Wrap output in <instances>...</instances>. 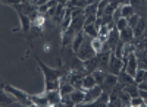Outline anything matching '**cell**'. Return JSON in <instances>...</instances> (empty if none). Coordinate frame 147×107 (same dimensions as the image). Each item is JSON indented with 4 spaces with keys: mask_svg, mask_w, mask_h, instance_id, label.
<instances>
[{
    "mask_svg": "<svg viewBox=\"0 0 147 107\" xmlns=\"http://www.w3.org/2000/svg\"><path fill=\"white\" fill-rule=\"evenodd\" d=\"M2 88L7 94H10V96L18 101V104H22V106H34L32 104V100H31V96H30V94H27V92H24L22 90H18L16 87L10 85V84H3Z\"/></svg>",
    "mask_w": 147,
    "mask_h": 107,
    "instance_id": "2",
    "label": "cell"
},
{
    "mask_svg": "<svg viewBox=\"0 0 147 107\" xmlns=\"http://www.w3.org/2000/svg\"><path fill=\"white\" fill-rule=\"evenodd\" d=\"M124 90L131 96V98H132V97H137V96H138V91H140V90H138V85L136 84V82H132V84H129V85H125Z\"/></svg>",
    "mask_w": 147,
    "mask_h": 107,
    "instance_id": "22",
    "label": "cell"
},
{
    "mask_svg": "<svg viewBox=\"0 0 147 107\" xmlns=\"http://www.w3.org/2000/svg\"><path fill=\"white\" fill-rule=\"evenodd\" d=\"M69 97H71V100L74 101V104H75V106H81V104H84V100H85V92L82 90L75 88L69 94Z\"/></svg>",
    "mask_w": 147,
    "mask_h": 107,
    "instance_id": "9",
    "label": "cell"
},
{
    "mask_svg": "<svg viewBox=\"0 0 147 107\" xmlns=\"http://www.w3.org/2000/svg\"><path fill=\"white\" fill-rule=\"evenodd\" d=\"M21 2H22V3H34L35 0H21Z\"/></svg>",
    "mask_w": 147,
    "mask_h": 107,
    "instance_id": "33",
    "label": "cell"
},
{
    "mask_svg": "<svg viewBox=\"0 0 147 107\" xmlns=\"http://www.w3.org/2000/svg\"><path fill=\"white\" fill-rule=\"evenodd\" d=\"M147 79V69H141V68H138L137 69V72H136V76H134V81H136V84L138 85L140 82H143V81H146Z\"/></svg>",
    "mask_w": 147,
    "mask_h": 107,
    "instance_id": "21",
    "label": "cell"
},
{
    "mask_svg": "<svg viewBox=\"0 0 147 107\" xmlns=\"http://www.w3.org/2000/svg\"><path fill=\"white\" fill-rule=\"evenodd\" d=\"M31 100H32V104L34 106H50L49 104V98L47 96L44 94V96H31Z\"/></svg>",
    "mask_w": 147,
    "mask_h": 107,
    "instance_id": "20",
    "label": "cell"
},
{
    "mask_svg": "<svg viewBox=\"0 0 147 107\" xmlns=\"http://www.w3.org/2000/svg\"><path fill=\"white\" fill-rule=\"evenodd\" d=\"M124 69V59L118 57L113 51H110V59H109V66H107V72L118 75L121 70Z\"/></svg>",
    "mask_w": 147,
    "mask_h": 107,
    "instance_id": "5",
    "label": "cell"
},
{
    "mask_svg": "<svg viewBox=\"0 0 147 107\" xmlns=\"http://www.w3.org/2000/svg\"><path fill=\"white\" fill-rule=\"evenodd\" d=\"M116 84H118V75H113V74L107 72L106 74V78L103 81V84H102V88H103V91H106V92L110 94Z\"/></svg>",
    "mask_w": 147,
    "mask_h": 107,
    "instance_id": "6",
    "label": "cell"
},
{
    "mask_svg": "<svg viewBox=\"0 0 147 107\" xmlns=\"http://www.w3.org/2000/svg\"><path fill=\"white\" fill-rule=\"evenodd\" d=\"M96 54L97 53H96V50L93 49V45H91V38L90 37H85L84 43L81 44V47H80L78 51H77V56L81 59V60H88V59L94 57Z\"/></svg>",
    "mask_w": 147,
    "mask_h": 107,
    "instance_id": "3",
    "label": "cell"
},
{
    "mask_svg": "<svg viewBox=\"0 0 147 107\" xmlns=\"http://www.w3.org/2000/svg\"><path fill=\"white\" fill-rule=\"evenodd\" d=\"M46 96L49 98V104H50V106H62V94H60L59 90L47 91Z\"/></svg>",
    "mask_w": 147,
    "mask_h": 107,
    "instance_id": "8",
    "label": "cell"
},
{
    "mask_svg": "<svg viewBox=\"0 0 147 107\" xmlns=\"http://www.w3.org/2000/svg\"><path fill=\"white\" fill-rule=\"evenodd\" d=\"M82 31H84V34L87 35V37H90V38L99 37V29L94 27V23H85L84 28H82Z\"/></svg>",
    "mask_w": 147,
    "mask_h": 107,
    "instance_id": "16",
    "label": "cell"
},
{
    "mask_svg": "<svg viewBox=\"0 0 147 107\" xmlns=\"http://www.w3.org/2000/svg\"><path fill=\"white\" fill-rule=\"evenodd\" d=\"M97 9H99V2L97 3H93V5H88L84 7V15L85 16H90V15H97Z\"/></svg>",
    "mask_w": 147,
    "mask_h": 107,
    "instance_id": "23",
    "label": "cell"
},
{
    "mask_svg": "<svg viewBox=\"0 0 147 107\" xmlns=\"http://www.w3.org/2000/svg\"><path fill=\"white\" fill-rule=\"evenodd\" d=\"M18 16L21 19V28L24 32H30L31 31V27H32V21L30 18V15H25V13H21L18 12Z\"/></svg>",
    "mask_w": 147,
    "mask_h": 107,
    "instance_id": "11",
    "label": "cell"
},
{
    "mask_svg": "<svg viewBox=\"0 0 147 107\" xmlns=\"http://www.w3.org/2000/svg\"><path fill=\"white\" fill-rule=\"evenodd\" d=\"M94 85H97L96 84V79H94V76H93V74H87V75H84V78H82V90H90V88H93Z\"/></svg>",
    "mask_w": 147,
    "mask_h": 107,
    "instance_id": "17",
    "label": "cell"
},
{
    "mask_svg": "<svg viewBox=\"0 0 147 107\" xmlns=\"http://www.w3.org/2000/svg\"><path fill=\"white\" fill-rule=\"evenodd\" d=\"M91 74H93V76H94V79H96V84H97V85H102L107 72H106V70H103V69H96V70H93Z\"/></svg>",
    "mask_w": 147,
    "mask_h": 107,
    "instance_id": "18",
    "label": "cell"
},
{
    "mask_svg": "<svg viewBox=\"0 0 147 107\" xmlns=\"http://www.w3.org/2000/svg\"><path fill=\"white\" fill-rule=\"evenodd\" d=\"M35 62L38 63L40 69L43 70V75H44V92L47 91H52V90H59L60 87V78L65 76L69 74V70H66L62 66V62H60V68H52V66H47L44 62H41V59L38 56H34Z\"/></svg>",
    "mask_w": 147,
    "mask_h": 107,
    "instance_id": "1",
    "label": "cell"
},
{
    "mask_svg": "<svg viewBox=\"0 0 147 107\" xmlns=\"http://www.w3.org/2000/svg\"><path fill=\"white\" fill-rule=\"evenodd\" d=\"M138 21H140V15L138 13H134V15H131L129 18H128V27L129 28H136V25L138 23Z\"/></svg>",
    "mask_w": 147,
    "mask_h": 107,
    "instance_id": "27",
    "label": "cell"
},
{
    "mask_svg": "<svg viewBox=\"0 0 147 107\" xmlns=\"http://www.w3.org/2000/svg\"><path fill=\"white\" fill-rule=\"evenodd\" d=\"M115 25H116V28H118V31H122V29H125L127 27H128V19L127 18H124V16H121L116 22H115Z\"/></svg>",
    "mask_w": 147,
    "mask_h": 107,
    "instance_id": "26",
    "label": "cell"
},
{
    "mask_svg": "<svg viewBox=\"0 0 147 107\" xmlns=\"http://www.w3.org/2000/svg\"><path fill=\"white\" fill-rule=\"evenodd\" d=\"M97 19V15H90V16H85V23H94ZM84 23V25H85Z\"/></svg>",
    "mask_w": 147,
    "mask_h": 107,
    "instance_id": "31",
    "label": "cell"
},
{
    "mask_svg": "<svg viewBox=\"0 0 147 107\" xmlns=\"http://www.w3.org/2000/svg\"><path fill=\"white\" fill-rule=\"evenodd\" d=\"M2 103L5 104V103H7V104H13V101H12L7 96H6V94H5V90L2 91Z\"/></svg>",
    "mask_w": 147,
    "mask_h": 107,
    "instance_id": "30",
    "label": "cell"
},
{
    "mask_svg": "<svg viewBox=\"0 0 147 107\" xmlns=\"http://www.w3.org/2000/svg\"><path fill=\"white\" fill-rule=\"evenodd\" d=\"M138 69V62H137V56L136 53H129L127 57H124V70H127V72L134 78L136 76V72Z\"/></svg>",
    "mask_w": 147,
    "mask_h": 107,
    "instance_id": "4",
    "label": "cell"
},
{
    "mask_svg": "<svg viewBox=\"0 0 147 107\" xmlns=\"http://www.w3.org/2000/svg\"><path fill=\"white\" fill-rule=\"evenodd\" d=\"M118 96H119V98H121V101H122V106H129V104H131V96H129L125 90H122Z\"/></svg>",
    "mask_w": 147,
    "mask_h": 107,
    "instance_id": "25",
    "label": "cell"
},
{
    "mask_svg": "<svg viewBox=\"0 0 147 107\" xmlns=\"http://www.w3.org/2000/svg\"><path fill=\"white\" fill-rule=\"evenodd\" d=\"M103 40L100 37H96V38H91V45H93V49L96 50V53H100L102 49H103Z\"/></svg>",
    "mask_w": 147,
    "mask_h": 107,
    "instance_id": "24",
    "label": "cell"
},
{
    "mask_svg": "<svg viewBox=\"0 0 147 107\" xmlns=\"http://www.w3.org/2000/svg\"><path fill=\"white\" fill-rule=\"evenodd\" d=\"M118 82H119V84L121 85H129V84H132V82H136V81H134V78L127 72V70H124V69H122L121 70V72L118 74Z\"/></svg>",
    "mask_w": 147,
    "mask_h": 107,
    "instance_id": "13",
    "label": "cell"
},
{
    "mask_svg": "<svg viewBox=\"0 0 147 107\" xmlns=\"http://www.w3.org/2000/svg\"><path fill=\"white\" fill-rule=\"evenodd\" d=\"M102 92H103L102 85H94L93 88L87 90V92H85V100H84V104H90V103H93L97 97L100 96Z\"/></svg>",
    "mask_w": 147,
    "mask_h": 107,
    "instance_id": "7",
    "label": "cell"
},
{
    "mask_svg": "<svg viewBox=\"0 0 147 107\" xmlns=\"http://www.w3.org/2000/svg\"><path fill=\"white\" fill-rule=\"evenodd\" d=\"M146 28H147V19H146L144 16H140L138 23L136 25V28H134V38H140V37H143Z\"/></svg>",
    "mask_w": 147,
    "mask_h": 107,
    "instance_id": "10",
    "label": "cell"
},
{
    "mask_svg": "<svg viewBox=\"0 0 147 107\" xmlns=\"http://www.w3.org/2000/svg\"><path fill=\"white\" fill-rule=\"evenodd\" d=\"M119 35H121V41H124V43L134 41V29L129 28V27H127L125 29L119 31Z\"/></svg>",
    "mask_w": 147,
    "mask_h": 107,
    "instance_id": "14",
    "label": "cell"
},
{
    "mask_svg": "<svg viewBox=\"0 0 147 107\" xmlns=\"http://www.w3.org/2000/svg\"><path fill=\"white\" fill-rule=\"evenodd\" d=\"M146 106H147V100H146Z\"/></svg>",
    "mask_w": 147,
    "mask_h": 107,
    "instance_id": "34",
    "label": "cell"
},
{
    "mask_svg": "<svg viewBox=\"0 0 147 107\" xmlns=\"http://www.w3.org/2000/svg\"><path fill=\"white\" fill-rule=\"evenodd\" d=\"M121 13H122V16H124V18L128 19L131 15L137 13V12H136V9H134V6L131 3H128V5H122L121 6Z\"/></svg>",
    "mask_w": 147,
    "mask_h": 107,
    "instance_id": "19",
    "label": "cell"
},
{
    "mask_svg": "<svg viewBox=\"0 0 147 107\" xmlns=\"http://www.w3.org/2000/svg\"><path fill=\"white\" fill-rule=\"evenodd\" d=\"M85 37H87V35L84 34V31H80V32H77V35L74 37V40H72V51L75 53V54H77L78 49L81 47V44L84 43Z\"/></svg>",
    "mask_w": 147,
    "mask_h": 107,
    "instance_id": "12",
    "label": "cell"
},
{
    "mask_svg": "<svg viewBox=\"0 0 147 107\" xmlns=\"http://www.w3.org/2000/svg\"><path fill=\"white\" fill-rule=\"evenodd\" d=\"M69 9H71V15H72V18H77V16L84 15V7H69Z\"/></svg>",
    "mask_w": 147,
    "mask_h": 107,
    "instance_id": "29",
    "label": "cell"
},
{
    "mask_svg": "<svg viewBox=\"0 0 147 107\" xmlns=\"http://www.w3.org/2000/svg\"><path fill=\"white\" fill-rule=\"evenodd\" d=\"M140 91H138V96L141 97V98H144V101L147 100V90H143V88H138Z\"/></svg>",
    "mask_w": 147,
    "mask_h": 107,
    "instance_id": "32",
    "label": "cell"
},
{
    "mask_svg": "<svg viewBox=\"0 0 147 107\" xmlns=\"http://www.w3.org/2000/svg\"><path fill=\"white\" fill-rule=\"evenodd\" d=\"M109 96L110 94L109 92H106V91H103L99 97H97L93 103H90L88 106H109Z\"/></svg>",
    "mask_w": 147,
    "mask_h": 107,
    "instance_id": "15",
    "label": "cell"
},
{
    "mask_svg": "<svg viewBox=\"0 0 147 107\" xmlns=\"http://www.w3.org/2000/svg\"><path fill=\"white\" fill-rule=\"evenodd\" d=\"M129 106L141 107V106H146V101H144V98H141L140 96H137V97H132V98H131V104H129Z\"/></svg>",
    "mask_w": 147,
    "mask_h": 107,
    "instance_id": "28",
    "label": "cell"
}]
</instances>
